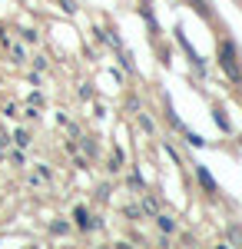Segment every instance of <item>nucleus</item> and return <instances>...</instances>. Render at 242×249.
I'll list each match as a JSON object with an SVG mask.
<instances>
[{
	"mask_svg": "<svg viewBox=\"0 0 242 249\" xmlns=\"http://www.w3.org/2000/svg\"><path fill=\"white\" fill-rule=\"evenodd\" d=\"M199 179H203V186H206V190H216V183H212V176H209V173H206L203 166H199Z\"/></svg>",
	"mask_w": 242,
	"mask_h": 249,
	"instance_id": "f03ea898",
	"label": "nucleus"
},
{
	"mask_svg": "<svg viewBox=\"0 0 242 249\" xmlns=\"http://www.w3.org/2000/svg\"><path fill=\"white\" fill-rule=\"evenodd\" d=\"M219 57H223V70L229 73L232 80H239V67H236V50H232V43H223V50H219Z\"/></svg>",
	"mask_w": 242,
	"mask_h": 249,
	"instance_id": "f257e3e1",
	"label": "nucleus"
},
{
	"mask_svg": "<svg viewBox=\"0 0 242 249\" xmlns=\"http://www.w3.org/2000/svg\"><path fill=\"white\" fill-rule=\"evenodd\" d=\"M159 226L169 232V230H173V219H169V216H159Z\"/></svg>",
	"mask_w": 242,
	"mask_h": 249,
	"instance_id": "7ed1b4c3",
	"label": "nucleus"
}]
</instances>
